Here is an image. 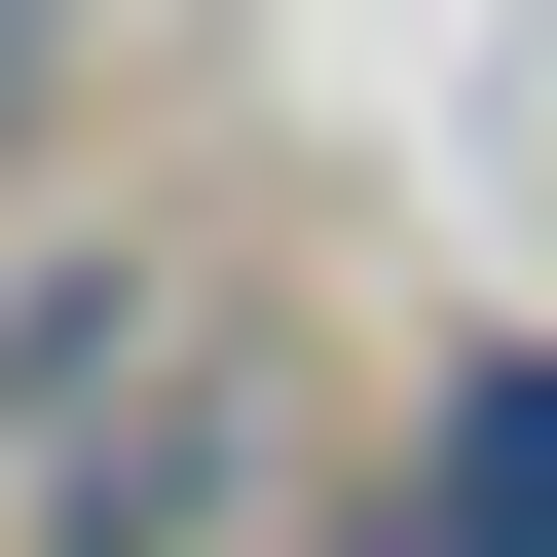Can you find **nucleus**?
Wrapping results in <instances>:
<instances>
[{"label": "nucleus", "instance_id": "nucleus-1", "mask_svg": "<svg viewBox=\"0 0 557 557\" xmlns=\"http://www.w3.org/2000/svg\"><path fill=\"white\" fill-rule=\"evenodd\" d=\"M223 520H260V409H223V372H112V409L38 446V557H223Z\"/></svg>", "mask_w": 557, "mask_h": 557}, {"label": "nucleus", "instance_id": "nucleus-2", "mask_svg": "<svg viewBox=\"0 0 557 557\" xmlns=\"http://www.w3.org/2000/svg\"><path fill=\"white\" fill-rule=\"evenodd\" d=\"M446 520H483V557H557V372H446Z\"/></svg>", "mask_w": 557, "mask_h": 557}, {"label": "nucleus", "instance_id": "nucleus-3", "mask_svg": "<svg viewBox=\"0 0 557 557\" xmlns=\"http://www.w3.org/2000/svg\"><path fill=\"white\" fill-rule=\"evenodd\" d=\"M38 75H75V38H38V0H0V149H38Z\"/></svg>", "mask_w": 557, "mask_h": 557}]
</instances>
